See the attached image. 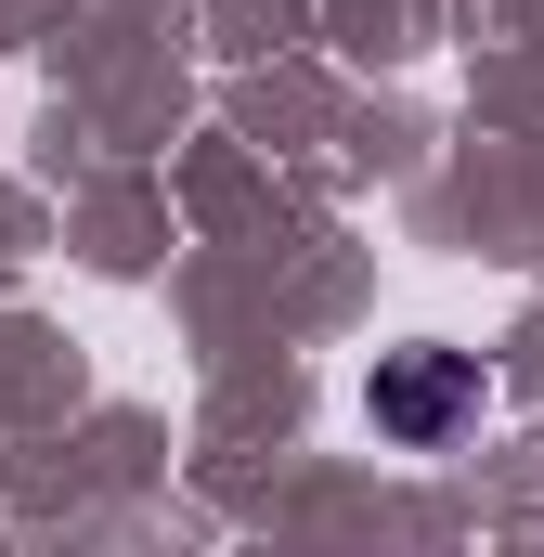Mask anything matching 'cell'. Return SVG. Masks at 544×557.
Returning <instances> with one entry per match:
<instances>
[{
  "instance_id": "1",
  "label": "cell",
  "mask_w": 544,
  "mask_h": 557,
  "mask_svg": "<svg viewBox=\"0 0 544 557\" xmlns=\"http://www.w3.org/2000/svg\"><path fill=\"white\" fill-rule=\"evenodd\" d=\"M363 416L390 428V441H454V428L480 416V350H376V389H363Z\"/></svg>"
}]
</instances>
